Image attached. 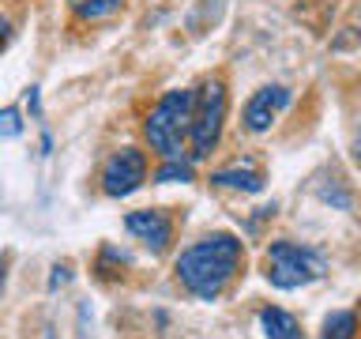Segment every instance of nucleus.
Listing matches in <instances>:
<instances>
[{
    "label": "nucleus",
    "instance_id": "20e7f679",
    "mask_svg": "<svg viewBox=\"0 0 361 339\" xmlns=\"http://www.w3.org/2000/svg\"><path fill=\"white\" fill-rule=\"evenodd\" d=\"M226 121V87L222 79H207L200 90H192V121H188V140H192V162L207 158L222 136Z\"/></svg>",
    "mask_w": 361,
    "mask_h": 339
},
{
    "label": "nucleus",
    "instance_id": "1a4fd4ad",
    "mask_svg": "<svg viewBox=\"0 0 361 339\" xmlns=\"http://www.w3.org/2000/svg\"><path fill=\"white\" fill-rule=\"evenodd\" d=\"M259 328H264L267 339H301L298 316L279 309V305H264V309H259Z\"/></svg>",
    "mask_w": 361,
    "mask_h": 339
},
{
    "label": "nucleus",
    "instance_id": "7ed1b4c3",
    "mask_svg": "<svg viewBox=\"0 0 361 339\" xmlns=\"http://www.w3.org/2000/svg\"><path fill=\"white\" fill-rule=\"evenodd\" d=\"M264 275H267L271 287H279V290L305 287V282L324 275V256L309 245L279 237V242H271L267 253H264Z\"/></svg>",
    "mask_w": 361,
    "mask_h": 339
},
{
    "label": "nucleus",
    "instance_id": "0eeeda50",
    "mask_svg": "<svg viewBox=\"0 0 361 339\" xmlns=\"http://www.w3.org/2000/svg\"><path fill=\"white\" fill-rule=\"evenodd\" d=\"M286 102H290V87H282V83L259 87L256 95L248 98V106H245V129L248 132H267Z\"/></svg>",
    "mask_w": 361,
    "mask_h": 339
},
{
    "label": "nucleus",
    "instance_id": "9d476101",
    "mask_svg": "<svg viewBox=\"0 0 361 339\" xmlns=\"http://www.w3.org/2000/svg\"><path fill=\"white\" fill-rule=\"evenodd\" d=\"M196 177V166H192V158H162V166L154 170V181H162V185H173V181H180V185H185V181H192Z\"/></svg>",
    "mask_w": 361,
    "mask_h": 339
},
{
    "label": "nucleus",
    "instance_id": "6e6552de",
    "mask_svg": "<svg viewBox=\"0 0 361 339\" xmlns=\"http://www.w3.org/2000/svg\"><path fill=\"white\" fill-rule=\"evenodd\" d=\"M211 185L241 189V192H259V189H264V174H259L252 162H245V166H230V170H214Z\"/></svg>",
    "mask_w": 361,
    "mask_h": 339
},
{
    "label": "nucleus",
    "instance_id": "423d86ee",
    "mask_svg": "<svg viewBox=\"0 0 361 339\" xmlns=\"http://www.w3.org/2000/svg\"><path fill=\"white\" fill-rule=\"evenodd\" d=\"M124 230L132 237H140L147 249H154V253H162V249L173 242V219H169L166 211H154V208L132 211L128 219H124Z\"/></svg>",
    "mask_w": 361,
    "mask_h": 339
},
{
    "label": "nucleus",
    "instance_id": "9b49d317",
    "mask_svg": "<svg viewBox=\"0 0 361 339\" xmlns=\"http://www.w3.org/2000/svg\"><path fill=\"white\" fill-rule=\"evenodd\" d=\"M354 332H357V316H354V309H338V313H331V316L324 321L320 339H354Z\"/></svg>",
    "mask_w": 361,
    "mask_h": 339
},
{
    "label": "nucleus",
    "instance_id": "2eb2a0df",
    "mask_svg": "<svg viewBox=\"0 0 361 339\" xmlns=\"http://www.w3.org/2000/svg\"><path fill=\"white\" fill-rule=\"evenodd\" d=\"M0 287H4V264H0Z\"/></svg>",
    "mask_w": 361,
    "mask_h": 339
},
{
    "label": "nucleus",
    "instance_id": "39448f33",
    "mask_svg": "<svg viewBox=\"0 0 361 339\" xmlns=\"http://www.w3.org/2000/svg\"><path fill=\"white\" fill-rule=\"evenodd\" d=\"M143 181H147V155L140 147H121L117 155H109L106 170H102V192L113 200L132 196Z\"/></svg>",
    "mask_w": 361,
    "mask_h": 339
},
{
    "label": "nucleus",
    "instance_id": "f03ea898",
    "mask_svg": "<svg viewBox=\"0 0 361 339\" xmlns=\"http://www.w3.org/2000/svg\"><path fill=\"white\" fill-rule=\"evenodd\" d=\"M188 121H192V90L188 87L166 90L143 121V136L151 143V151H158L162 158H180V147L188 140Z\"/></svg>",
    "mask_w": 361,
    "mask_h": 339
},
{
    "label": "nucleus",
    "instance_id": "4468645a",
    "mask_svg": "<svg viewBox=\"0 0 361 339\" xmlns=\"http://www.w3.org/2000/svg\"><path fill=\"white\" fill-rule=\"evenodd\" d=\"M8 34H11V27H8V19L0 16V42H8Z\"/></svg>",
    "mask_w": 361,
    "mask_h": 339
},
{
    "label": "nucleus",
    "instance_id": "ddd939ff",
    "mask_svg": "<svg viewBox=\"0 0 361 339\" xmlns=\"http://www.w3.org/2000/svg\"><path fill=\"white\" fill-rule=\"evenodd\" d=\"M19 132H23L19 109H4L0 113V136H19Z\"/></svg>",
    "mask_w": 361,
    "mask_h": 339
},
{
    "label": "nucleus",
    "instance_id": "f257e3e1",
    "mask_svg": "<svg viewBox=\"0 0 361 339\" xmlns=\"http://www.w3.org/2000/svg\"><path fill=\"white\" fill-rule=\"evenodd\" d=\"M245 260V245L233 234H207L200 242H192L185 253L177 256V282L185 287L192 298L200 302H214L222 298V290L230 287V279L241 271Z\"/></svg>",
    "mask_w": 361,
    "mask_h": 339
},
{
    "label": "nucleus",
    "instance_id": "f8f14e48",
    "mask_svg": "<svg viewBox=\"0 0 361 339\" xmlns=\"http://www.w3.org/2000/svg\"><path fill=\"white\" fill-rule=\"evenodd\" d=\"M124 0H72V8L79 11L83 19H106L113 11H121Z\"/></svg>",
    "mask_w": 361,
    "mask_h": 339
}]
</instances>
